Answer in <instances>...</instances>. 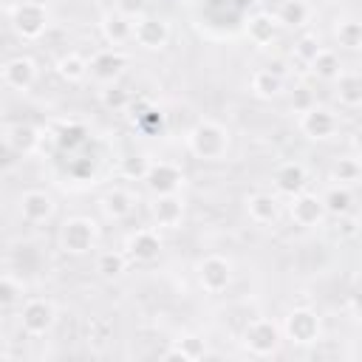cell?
Masks as SVG:
<instances>
[{
	"label": "cell",
	"mask_w": 362,
	"mask_h": 362,
	"mask_svg": "<svg viewBox=\"0 0 362 362\" xmlns=\"http://www.w3.org/2000/svg\"><path fill=\"white\" fill-rule=\"evenodd\" d=\"M184 147L198 161H223L232 147V130L209 116H201L192 122L184 133Z\"/></svg>",
	"instance_id": "1"
},
{
	"label": "cell",
	"mask_w": 362,
	"mask_h": 362,
	"mask_svg": "<svg viewBox=\"0 0 362 362\" xmlns=\"http://www.w3.org/2000/svg\"><path fill=\"white\" fill-rule=\"evenodd\" d=\"M99 238H102L99 221L90 218V215H71V218L62 221V226L57 232L59 252L71 255V257H85V255L96 252Z\"/></svg>",
	"instance_id": "2"
},
{
	"label": "cell",
	"mask_w": 362,
	"mask_h": 362,
	"mask_svg": "<svg viewBox=\"0 0 362 362\" xmlns=\"http://www.w3.org/2000/svg\"><path fill=\"white\" fill-rule=\"evenodd\" d=\"M8 25L23 42H37L51 28V8L45 0H17L8 6Z\"/></svg>",
	"instance_id": "3"
},
{
	"label": "cell",
	"mask_w": 362,
	"mask_h": 362,
	"mask_svg": "<svg viewBox=\"0 0 362 362\" xmlns=\"http://www.w3.org/2000/svg\"><path fill=\"white\" fill-rule=\"evenodd\" d=\"M57 317H59V308L51 297H23L20 311H17L20 331L31 339L48 337L57 325Z\"/></svg>",
	"instance_id": "4"
},
{
	"label": "cell",
	"mask_w": 362,
	"mask_h": 362,
	"mask_svg": "<svg viewBox=\"0 0 362 362\" xmlns=\"http://www.w3.org/2000/svg\"><path fill=\"white\" fill-rule=\"evenodd\" d=\"M280 334L286 342H291L297 348H308V345H317L322 339V320L311 305H294L283 317Z\"/></svg>",
	"instance_id": "5"
},
{
	"label": "cell",
	"mask_w": 362,
	"mask_h": 362,
	"mask_svg": "<svg viewBox=\"0 0 362 362\" xmlns=\"http://www.w3.org/2000/svg\"><path fill=\"white\" fill-rule=\"evenodd\" d=\"M243 348L257 356V359H266V356H274L283 345V334H280V322H274L272 317H255L246 322L243 328V337H240Z\"/></svg>",
	"instance_id": "6"
},
{
	"label": "cell",
	"mask_w": 362,
	"mask_h": 362,
	"mask_svg": "<svg viewBox=\"0 0 362 362\" xmlns=\"http://www.w3.org/2000/svg\"><path fill=\"white\" fill-rule=\"evenodd\" d=\"M297 130L308 141H331L339 133V116H337L334 107L311 102L308 107H303L297 113Z\"/></svg>",
	"instance_id": "7"
},
{
	"label": "cell",
	"mask_w": 362,
	"mask_h": 362,
	"mask_svg": "<svg viewBox=\"0 0 362 362\" xmlns=\"http://www.w3.org/2000/svg\"><path fill=\"white\" fill-rule=\"evenodd\" d=\"M195 280H198L201 291H206L212 297L223 294L235 280V263L226 255H218V252L204 255L198 260V266H195Z\"/></svg>",
	"instance_id": "8"
},
{
	"label": "cell",
	"mask_w": 362,
	"mask_h": 362,
	"mask_svg": "<svg viewBox=\"0 0 362 362\" xmlns=\"http://www.w3.org/2000/svg\"><path fill=\"white\" fill-rule=\"evenodd\" d=\"M170 37H173V28H170V20L161 17V14H150L144 11L141 17L133 20V45H139L141 51H164L170 45Z\"/></svg>",
	"instance_id": "9"
},
{
	"label": "cell",
	"mask_w": 362,
	"mask_h": 362,
	"mask_svg": "<svg viewBox=\"0 0 362 362\" xmlns=\"http://www.w3.org/2000/svg\"><path fill=\"white\" fill-rule=\"evenodd\" d=\"M144 187L153 195H164V192H181L187 184V173L181 170V164L167 161V158H150L147 170L141 175Z\"/></svg>",
	"instance_id": "10"
},
{
	"label": "cell",
	"mask_w": 362,
	"mask_h": 362,
	"mask_svg": "<svg viewBox=\"0 0 362 362\" xmlns=\"http://www.w3.org/2000/svg\"><path fill=\"white\" fill-rule=\"evenodd\" d=\"M122 252L127 255L130 263H156L164 252V238H161V229L156 226H139L133 229L127 238H124V246Z\"/></svg>",
	"instance_id": "11"
},
{
	"label": "cell",
	"mask_w": 362,
	"mask_h": 362,
	"mask_svg": "<svg viewBox=\"0 0 362 362\" xmlns=\"http://www.w3.org/2000/svg\"><path fill=\"white\" fill-rule=\"evenodd\" d=\"M17 212H20V218L25 223L42 226V223L54 221V215H57V198L48 189H40V187L23 189L20 198H17Z\"/></svg>",
	"instance_id": "12"
},
{
	"label": "cell",
	"mask_w": 362,
	"mask_h": 362,
	"mask_svg": "<svg viewBox=\"0 0 362 362\" xmlns=\"http://www.w3.org/2000/svg\"><path fill=\"white\" fill-rule=\"evenodd\" d=\"M40 79V65L34 57L28 54H17L11 59H6L0 65V82L8 88V90H17V93H28Z\"/></svg>",
	"instance_id": "13"
},
{
	"label": "cell",
	"mask_w": 362,
	"mask_h": 362,
	"mask_svg": "<svg viewBox=\"0 0 362 362\" xmlns=\"http://www.w3.org/2000/svg\"><path fill=\"white\" fill-rule=\"evenodd\" d=\"M288 218H291V223L300 226V229H317V226L325 223L328 212H325L322 198H320L317 192L303 189V192H297V195L288 198Z\"/></svg>",
	"instance_id": "14"
},
{
	"label": "cell",
	"mask_w": 362,
	"mask_h": 362,
	"mask_svg": "<svg viewBox=\"0 0 362 362\" xmlns=\"http://www.w3.org/2000/svg\"><path fill=\"white\" fill-rule=\"evenodd\" d=\"M124 68H127V54L122 48H110V45L93 51V57L88 59V76L102 82V85L119 82Z\"/></svg>",
	"instance_id": "15"
},
{
	"label": "cell",
	"mask_w": 362,
	"mask_h": 362,
	"mask_svg": "<svg viewBox=\"0 0 362 362\" xmlns=\"http://www.w3.org/2000/svg\"><path fill=\"white\" fill-rule=\"evenodd\" d=\"M187 215V201L181 192H164V195H153L150 204V218L156 229H178L184 223Z\"/></svg>",
	"instance_id": "16"
},
{
	"label": "cell",
	"mask_w": 362,
	"mask_h": 362,
	"mask_svg": "<svg viewBox=\"0 0 362 362\" xmlns=\"http://www.w3.org/2000/svg\"><path fill=\"white\" fill-rule=\"evenodd\" d=\"M280 23H277V17H274V11H255V14H249L246 17V23H243V34H246V40L255 45V48H272L277 40H280Z\"/></svg>",
	"instance_id": "17"
},
{
	"label": "cell",
	"mask_w": 362,
	"mask_h": 362,
	"mask_svg": "<svg viewBox=\"0 0 362 362\" xmlns=\"http://www.w3.org/2000/svg\"><path fill=\"white\" fill-rule=\"evenodd\" d=\"M272 184H274V195H297L308 187V167L297 158H288V161H280L272 173Z\"/></svg>",
	"instance_id": "18"
},
{
	"label": "cell",
	"mask_w": 362,
	"mask_h": 362,
	"mask_svg": "<svg viewBox=\"0 0 362 362\" xmlns=\"http://www.w3.org/2000/svg\"><path fill=\"white\" fill-rule=\"evenodd\" d=\"M136 204L139 201L127 187H107L99 195V212L105 215V221H113V223L127 221L136 212Z\"/></svg>",
	"instance_id": "19"
},
{
	"label": "cell",
	"mask_w": 362,
	"mask_h": 362,
	"mask_svg": "<svg viewBox=\"0 0 362 362\" xmlns=\"http://www.w3.org/2000/svg\"><path fill=\"white\" fill-rule=\"evenodd\" d=\"M99 34L110 48H124L133 42V20H127L116 8H107L99 17Z\"/></svg>",
	"instance_id": "20"
},
{
	"label": "cell",
	"mask_w": 362,
	"mask_h": 362,
	"mask_svg": "<svg viewBox=\"0 0 362 362\" xmlns=\"http://www.w3.org/2000/svg\"><path fill=\"white\" fill-rule=\"evenodd\" d=\"M331 85H334V99L339 102L342 110H359V105H362V76H359V71L345 65Z\"/></svg>",
	"instance_id": "21"
},
{
	"label": "cell",
	"mask_w": 362,
	"mask_h": 362,
	"mask_svg": "<svg viewBox=\"0 0 362 362\" xmlns=\"http://www.w3.org/2000/svg\"><path fill=\"white\" fill-rule=\"evenodd\" d=\"M246 215L257 226H274L280 221V198L274 192H252L246 195Z\"/></svg>",
	"instance_id": "22"
},
{
	"label": "cell",
	"mask_w": 362,
	"mask_h": 362,
	"mask_svg": "<svg viewBox=\"0 0 362 362\" xmlns=\"http://www.w3.org/2000/svg\"><path fill=\"white\" fill-rule=\"evenodd\" d=\"M249 90H252L255 99L272 102V99L286 93V79L277 68H255L252 76H249Z\"/></svg>",
	"instance_id": "23"
},
{
	"label": "cell",
	"mask_w": 362,
	"mask_h": 362,
	"mask_svg": "<svg viewBox=\"0 0 362 362\" xmlns=\"http://www.w3.org/2000/svg\"><path fill=\"white\" fill-rule=\"evenodd\" d=\"M209 354V345L204 337L198 334H178L175 339H170L164 359H184V362H198Z\"/></svg>",
	"instance_id": "24"
},
{
	"label": "cell",
	"mask_w": 362,
	"mask_h": 362,
	"mask_svg": "<svg viewBox=\"0 0 362 362\" xmlns=\"http://www.w3.org/2000/svg\"><path fill=\"white\" fill-rule=\"evenodd\" d=\"M305 68H308V74H311L314 79H320V82H334V79L339 76V71L345 68V62H342V57H339L337 48L320 45V51L311 57V62H308Z\"/></svg>",
	"instance_id": "25"
},
{
	"label": "cell",
	"mask_w": 362,
	"mask_h": 362,
	"mask_svg": "<svg viewBox=\"0 0 362 362\" xmlns=\"http://www.w3.org/2000/svg\"><path fill=\"white\" fill-rule=\"evenodd\" d=\"M331 34H334V42L342 51H359L362 48V23L354 14L337 17L334 25H331Z\"/></svg>",
	"instance_id": "26"
},
{
	"label": "cell",
	"mask_w": 362,
	"mask_h": 362,
	"mask_svg": "<svg viewBox=\"0 0 362 362\" xmlns=\"http://www.w3.org/2000/svg\"><path fill=\"white\" fill-rule=\"evenodd\" d=\"M40 141H42V133L34 124H28V122H17V124H8L6 127V144L14 153L28 156V153H34L40 147Z\"/></svg>",
	"instance_id": "27"
},
{
	"label": "cell",
	"mask_w": 362,
	"mask_h": 362,
	"mask_svg": "<svg viewBox=\"0 0 362 362\" xmlns=\"http://www.w3.org/2000/svg\"><path fill=\"white\" fill-rule=\"evenodd\" d=\"M54 71L68 85H82L88 79V57L79 51H68L54 62Z\"/></svg>",
	"instance_id": "28"
},
{
	"label": "cell",
	"mask_w": 362,
	"mask_h": 362,
	"mask_svg": "<svg viewBox=\"0 0 362 362\" xmlns=\"http://www.w3.org/2000/svg\"><path fill=\"white\" fill-rule=\"evenodd\" d=\"M322 198V206L331 218H342L348 212H354V187H345V184H328V189L320 195Z\"/></svg>",
	"instance_id": "29"
},
{
	"label": "cell",
	"mask_w": 362,
	"mask_h": 362,
	"mask_svg": "<svg viewBox=\"0 0 362 362\" xmlns=\"http://www.w3.org/2000/svg\"><path fill=\"white\" fill-rule=\"evenodd\" d=\"M127 266H130V260L122 249H99L96 260H93V269L102 280H119L127 272Z\"/></svg>",
	"instance_id": "30"
},
{
	"label": "cell",
	"mask_w": 362,
	"mask_h": 362,
	"mask_svg": "<svg viewBox=\"0 0 362 362\" xmlns=\"http://www.w3.org/2000/svg\"><path fill=\"white\" fill-rule=\"evenodd\" d=\"M280 28H303L311 20V6L308 0H283L274 11Z\"/></svg>",
	"instance_id": "31"
},
{
	"label": "cell",
	"mask_w": 362,
	"mask_h": 362,
	"mask_svg": "<svg viewBox=\"0 0 362 362\" xmlns=\"http://www.w3.org/2000/svg\"><path fill=\"white\" fill-rule=\"evenodd\" d=\"M331 181L334 184H345V187H356L359 184V178H362V164H359V158L354 156V153H345V156H339L334 164H331Z\"/></svg>",
	"instance_id": "32"
},
{
	"label": "cell",
	"mask_w": 362,
	"mask_h": 362,
	"mask_svg": "<svg viewBox=\"0 0 362 362\" xmlns=\"http://www.w3.org/2000/svg\"><path fill=\"white\" fill-rule=\"evenodd\" d=\"M99 102H102L107 110H113V113H124V110L130 107V102H133V93H130L127 88H122L119 82H110V85H105V88L99 90Z\"/></svg>",
	"instance_id": "33"
},
{
	"label": "cell",
	"mask_w": 362,
	"mask_h": 362,
	"mask_svg": "<svg viewBox=\"0 0 362 362\" xmlns=\"http://www.w3.org/2000/svg\"><path fill=\"white\" fill-rule=\"evenodd\" d=\"M23 294H25V286H23L20 277L0 274V308H8V305L23 303Z\"/></svg>",
	"instance_id": "34"
},
{
	"label": "cell",
	"mask_w": 362,
	"mask_h": 362,
	"mask_svg": "<svg viewBox=\"0 0 362 362\" xmlns=\"http://www.w3.org/2000/svg\"><path fill=\"white\" fill-rule=\"evenodd\" d=\"M54 139H57V144H59L62 150L74 153L76 147H82V144L88 141V130H85L82 124H76V122H68V124H62V130H59Z\"/></svg>",
	"instance_id": "35"
},
{
	"label": "cell",
	"mask_w": 362,
	"mask_h": 362,
	"mask_svg": "<svg viewBox=\"0 0 362 362\" xmlns=\"http://www.w3.org/2000/svg\"><path fill=\"white\" fill-rule=\"evenodd\" d=\"M320 37L317 34H311V31H305V34H300L297 37V42H294V48H291V57H294V62H300L303 68L311 62V57L320 51Z\"/></svg>",
	"instance_id": "36"
},
{
	"label": "cell",
	"mask_w": 362,
	"mask_h": 362,
	"mask_svg": "<svg viewBox=\"0 0 362 362\" xmlns=\"http://www.w3.org/2000/svg\"><path fill=\"white\" fill-rule=\"evenodd\" d=\"M147 156H141V153H136V156H127V158H122L119 161V173L124 175V178H139L141 181V175H144V170H147Z\"/></svg>",
	"instance_id": "37"
},
{
	"label": "cell",
	"mask_w": 362,
	"mask_h": 362,
	"mask_svg": "<svg viewBox=\"0 0 362 362\" xmlns=\"http://www.w3.org/2000/svg\"><path fill=\"white\" fill-rule=\"evenodd\" d=\"M147 3L150 0H113V8L119 14H124L127 20H136V17H141L147 11Z\"/></svg>",
	"instance_id": "38"
}]
</instances>
